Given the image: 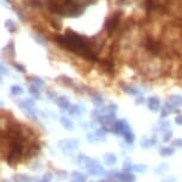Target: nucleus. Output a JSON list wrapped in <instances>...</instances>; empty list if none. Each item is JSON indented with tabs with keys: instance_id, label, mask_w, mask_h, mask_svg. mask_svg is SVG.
<instances>
[{
	"instance_id": "1",
	"label": "nucleus",
	"mask_w": 182,
	"mask_h": 182,
	"mask_svg": "<svg viewBox=\"0 0 182 182\" xmlns=\"http://www.w3.org/2000/svg\"><path fill=\"white\" fill-rule=\"evenodd\" d=\"M49 4L54 12L64 14V11H66L64 7L72 4V0H49Z\"/></svg>"
},
{
	"instance_id": "2",
	"label": "nucleus",
	"mask_w": 182,
	"mask_h": 182,
	"mask_svg": "<svg viewBox=\"0 0 182 182\" xmlns=\"http://www.w3.org/2000/svg\"><path fill=\"white\" fill-rule=\"evenodd\" d=\"M99 161L98 159H94V158H91L83 154H80L77 156V164L81 167V168H89V167L94 166V164H98Z\"/></svg>"
},
{
	"instance_id": "3",
	"label": "nucleus",
	"mask_w": 182,
	"mask_h": 182,
	"mask_svg": "<svg viewBox=\"0 0 182 182\" xmlns=\"http://www.w3.org/2000/svg\"><path fill=\"white\" fill-rule=\"evenodd\" d=\"M129 129H131L129 123L124 119H122V120H117L116 124L113 125V127H112V131L118 136H124L125 131L129 130Z\"/></svg>"
},
{
	"instance_id": "4",
	"label": "nucleus",
	"mask_w": 182,
	"mask_h": 182,
	"mask_svg": "<svg viewBox=\"0 0 182 182\" xmlns=\"http://www.w3.org/2000/svg\"><path fill=\"white\" fill-rule=\"evenodd\" d=\"M58 147L61 148V150L63 152H69L72 150H75L79 147V141L76 139H64L58 143Z\"/></svg>"
},
{
	"instance_id": "5",
	"label": "nucleus",
	"mask_w": 182,
	"mask_h": 182,
	"mask_svg": "<svg viewBox=\"0 0 182 182\" xmlns=\"http://www.w3.org/2000/svg\"><path fill=\"white\" fill-rule=\"evenodd\" d=\"M87 174L91 176H101V175H106V172H105L104 167L100 163H98V164H94V166L87 168Z\"/></svg>"
},
{
	"instance_id": "6",
	"label": "nucleus",
	"mask_w": 182,
	"mask_h": 182,
	"mask_svg": "<svg viewBox=\"0 0 182 182\" xmlns=\"http://www.w3.org/2000/svg\"><path fill=\"white\" fill-rule=\"evenodd\" d=\"M119 19H120V18H119V16L117 14V16L110 17L107 20H106L105 26H106V30H107L108 32H112L117 26H118V24H119Z\"/></svg>"
},
{
	"instance_id": "7",
	"label": "nucleus",
	"mask_w": 182,
	"mask_h": 182,
	"mask_svg": "<svg viewBox=\"0 0 182 182\" xmlns=\"http://www.w3.org/2000/svg\"><path fill=\"white\" fill-rule=\"evenodd\" d=\"M159 106H161V102H159L158 98H156V97H150L149 99H148V107H149L150 111L158 112V111H161Z\"/></svg>"
},
{
	"instance_id": "8",
	"label": "nucleus",
	"mask_w": 182,
	"mask_h": 182,
	"mask_svg": "<svg viewBox=\"0 0 182 182\" xmlns=\"http://www.w3.org/2000/svg\"><path fill=\"white\" fill-rule=\"evenodd\" d=\"M55 102L61 110H69V107L72 106L67 97H58L57 99L55 100Z\"/></svg>"
},
{
	"instance_id": "9",
	"label": "nucleus",
	"mask_w": 182,
	"mask_h": 182,
	"mask_svg": "<svg viewBox=\"0 0 182 182\" xmlns=\"http://www.w3.org/2000/svg\"><path fill=\"white\" fill-rule=\"evenodd\" d=\"M104 162H105V164L108 167L114 166L117 162V156L114 154H112V152H107V154L104 155Z\"/></svg>"
},
{
	"instance_id": "10",
	"label": "nucleus",
	"mask_w": 182,
	"mask_h": 182,
	"mask_svg": "<svg viewBox=\"0 0 182 182\" xmlns=\"http://www.w3.org/2000/svg\"><path fill=\"white\" fill-rule=\"evenodd\" d=\"M136 176L131 174V172H126L124 170L123 173H119V181L120 182H127V181H134Z\"/></svg>"
},
{
	"instance_id": "11",
	"label": "nucleus",
	"mask_w": 182,
	"mask_h": 182,
	"mask_svg": "<svg viewBox=\"0 0 182 182\" xmlns=\"http://www.w3.org/2000/svg\"><path fill=\"white\" fill-rule=\"evenodd\" d=\"M168 101H169L172 105H174L175 107H177V106H182V95H180V94L170 95V97L168 98Z\"/></svg>"
},
{
	"instance_id": "12",
	"label": "nucleus",
	"mask_w": 182,
	"mask_h": 182,
	"mask_svg": "<svg viewBox=\"0 0 182 182\" xmlns=\"http://www.w3.org/2000/svg\"><path fill=\"white\" fill-rule=\"evenodd\" d=\"M106 179H107V181H110V182L119 181V172L116 170V169L110 170V172L106 173Z\"/></svg>"
},
{
	"instance_id": "13",
	"label": "nucleus",
	"mask_w": 182,
	"mask_h": 182,
	"mask_svg": "<svg viewBox=\"0 0 182 182\" xmlns=\"http://www.w3.org/2000/svg\"><path fill=\"white\" fill-rule=\"evenodd\" d=\"M68 112L70 116H80L82 112H85V108H82L79 105H72L68 110Z\"/></svg>"
},
{
	"instance_id": "14",
	"label": "nucleus",
	"mask_w": 182,
	"mask_h": 182,
	"mask_svg": "<svg viewBox=\"0 0 182 182\" xmlns=\"http://www.w3.org/2000/svg\"><path fill=\"white\" fill-rule=\"evenodd\" d=\"M60 122H61V124H62V126H63L64 129L69 130V131L74 130V124H73V122H72L69 118H67V117H62V118L60 119Z\"/></svg>"
},
{
	"instance_id": "15",
	"label": "nucleus",
	"mask_w": 182,
	"mask_h": 182,
	"mask_svg": "<svg viewBox=\"0 0 182 182\" xmlns=\"http://www.w3.org/2000/svg\"><path fill=\"white\" fill-rule=\"evenodd\" d=\"M156 143V139H155V137L154 138H147V137H143L141 139V147L143 149H149L150 147L152 145V144H155Z\"/></svg>"
},
{
	"instance_id": "16",
	"label": "nucleus",
	"mask_w": 182,
	"mask_h": 182,
	"mask_svg": "<svg viewBox=\"0 0 182 182\" xmlns=\"http://www.w3.org/2000/svg\"><path fill=\"white\" fill-rule=\"evenodd\" d=\"M72 177H73V181L75 182H87V176L80 172H73Z\"/></svg>"
},
{
	"instance_id": "17",
	"label": "nucleus",
	"mask_w": 182,
	"mask_h": 182,
	"mask_svg": "<svg viewBox=\"0 0 182 182\" xmlns=\"http://www.w3.org/2000/svg\"><path fill=\"white\" fill-rule=\"evenodd\" d=\"M174 152H175V149L172 148V147H163V148H161V150H159V154L163 157H169V156L174 155Z\"/></svg>"
},
{
	"instance_id": "18",
	"label": "nucleus",
	"mask_w": 182,
	"mask_h": 182,
	"mask_svg": "<svg viewBox=\"0 0 182 182\" xmlns=\"http://www.w3.org/2000/svg\"><path fill=\"white\" fill-rule=\"evenodd\" d=\"M123 137H124L125 142H126V143H129V144H132L133 142H134V134H133V132L131 131V129L126 130Z\"/></svg>"
},
{
	"instance_id": "19",
	"label": "nucleus",
	"mask_w": 182,
	"mask_h": 182,
	"mask_svg": "<svg viewBox=\"0 0 182 182\" xmlns=\"http://www.w3.org/2000/svg\"><path fill=\"white\" fill-rule=\"evenodd\" d=\"M23 88L20 87V86H18V85H13L12 87H11V94L13 95V97H18V95H22L23 94Z\"/></svg>"
},
{
	"instance_id": "20",
	"label": "nucleus",
	"mask_w": 182,
	"mask_h": 182,
	"mask_svg": "<svg viewBox=\"0 0 182 182\" xmlns=\"http://www.w3.org/2000/svg\"><path fill=\"white\" fill-rule=\"evenodd\" d=\"M13 180L16 182H31V177H29V176H26V175H16L14 177H13Z\"/></svg>"
},
{
	"instance_id": "21",
	"label": "nucleus",
	"mask_w": 182,
	"mask_h": 182,
	"mask_svg": "<svg viewBox=\"0 0 182 182\" xmlns=\"http://www.w3.org/2000/svg\"><path fill=\"white\" fill-rule=\"evenodd\" d=\"M92 101L97 105V106H99V105H102V102H104V99H102V97L99 95V94H93L92 95Z\"/></svg>"
},
{
	"instance_id": "22",
	"label": "nucleus",
	"mask_w": 182,
	"mask_h": 182,
	"mask_svg": "<svg viewBox=\"0 0 182 182\" xmlns=\"http://www.w3.org/2000/svg\"><path fill=\"white\" fill-rule=\"evenodd\" d=\"M58 79H61V80H63L62 81V85H64L67 87H74V83L72 81V79H69V77H67V76H60Z\"/></svg>"
},
{
	"instance_id": "23",
	"label": "nucleus",
	"mask_w": 182,
	"mask_h": 182,
	"mask_svg": "<svg viewBox=\"0 0 182 182\" xmlns=\"http://www.w3.org/2000/svg\"><path fill=\"white\" fill-rule=\"evenodd\" d=\"M29 92H30V94L33 95L35 98H39V91H38V87L36 86V85H32V86H30V88H29Z\"/></svg>"
},
{
	"instance_id": "24",
	"label": "nucleus",
	"mask_w": 182,
	"mask_h": 182,
	"mask_svg": "<svg viewBox=\"0 0 182 182\" xmlns=\"http://www.w3.org/2000/svg\"><path fill=\"white\" fill-rule=\"evenodd\" d=\"M147 170V166L144 164H133L132 166V172L136 173H144Z\"/></svg>"
},
{
	"instance_id": "25",
	"label": "nucleus",
	"mask_w": 182,
	"mask_h": 182,
	"mask_svg": "<svg viewBox=\"0 0 182 182\" xmlns=\"http://www.w3.org/2000/svg\"><path fill=\"white\" fill-rule=\"evenodd\" d=\"M29 79H30V80H32L33 83H35L37 87H43V86H44V82L42 81V79L37 77V76H30Z\"/></svg>"
},
{
	"instance_id": "26",
	"label": "nucleus",
	"mask_w": 182,
	"mask_h": 182,
	"mask_svg": "<svg viewBox=\"0 0 182 182\" xmlns=\"http://www.w3.org/2000/svg\"><path fill=\"white\" fill-rule=\"evenodd\" d=\"M132 162L130 159H125L124 163H123V169L126 170V172H131L132 170Z\"/></svg>"
},
{
	"instance_id": "27",
	"label": "nucleus",
	"mask_w": 182,
	"mask_h": 182,
	"mask_svg": "<svg viewBox=\"0 0 182 182\" xmlns=\"http://www.w3.org/2000/svg\"><path fill=\"white\" fill-rule=\"evenodd\" d=\"M6 27H7L8 30L11 31V32H13V31H16V24L11 20V19H8L6 20Z\"/></svg>"
},
{
	"instance_id": "28",
	"label": "nucleus",
	"mask_w": 182,
	"mask_h": 182,
	"mask_svg": "<svg viewBox=\"0 0 182 182\" xmlns=\"http://www.w3.org/2000/svg\"><path fill=\"white\" fill-rule=\"evenodd\" d=\"M87 141L89 142V143H95V142L99 141V139H98V136L95 133H88L87 134Z\"/></svg>"
},
{
	"instance_id": "29",
	"label": "nucleus",
	"mask_w": 182,
	"mask_h": 182,
	"mask_svg": "<svg viewBox=\"0 0 182 182\" xmlns=\"http://www.w3.org/2000/svg\"><path fill=\"white\" fill-rule=\"evenodd\" d=\"M124 89L126 93H129V94H132V95H136V94H138V91L134 88V87H130V86H127V87H124Z\"/></svg>"
},
{
	"instance_id": "30",
	"label": "nucleus",
	"mask_w": 182,
	"mask_h": 182,
	"mask_svg": "<svg viewBox=\"0 0 182 182\" xmlns=\"http://www.w3.org/2000/svg\"><path fill=\"white\" fill-rule=\"evenodd\" d=\"M56 175L58 176V179H61V180H66L67 176H68V173L64 172V170H56Z\"/></svg>"
},
{
	"instance_id": "31",
	"label": "nucleus",
	"mask_w": 182,
	"mask_h": 182,
	"mask_svg": "<svg viewBox=\"0 0 182 182\" xmlns=\"http://www.w3.org/2000/svg\"><path fill=\"white\" fill-rule=\"evenodd\" d=\"M172 137H173V132L169 130V131H166V133L163 134V142H169L172 139Z\"/></svg>"
},
{
	"instance_id": "32",
	"label": "nucleus",
	"mask_w": 182,
	"mask_h": 182,
	"mask_svg": "<svg viewBox=\"0 0 182 182\" xmlns=\"http://www.w3.org/2000/svg\"><path fill=\"white\" fill-rule=\"evenodd\" d=\"M51 180H52V175L50 174V173H47L41 179V182H51Z\"/></svg>"
},
{
	"instance_id": "33",
	"label": "nucleus",
	"mask_w": 182,
	"mask_h": 182,
	"mask_svg": "<svg viewBox=\"0 0 182 182\" xmlns=\"http://www.w3.org/2000/svg\"><path fill=\"white\" fill-rule=\"evenodd\" d=\"M169 129H170V122H163L161 124V130L162 131H169Z\"/></svg>"
},
{
	"instance_id": "34",
	"label": "nucleus",
	"mask_w": 182,
	"mask_h": 182,
	"mask_svg": "<svg viewBox=\"0 0 182 182\" xmlns=\"http://www.w3.org/2000/svg\"><path fill=\"white\" fill-rule=\"evenodd\" d=\"M173 147L174 148H179V149H182V138H177L173 142Z\"/></svg>"
},
{
	"instance_id": "35",
	"label": "nucleus",
	"mask_w": 182,
	"mask_h": 182,
	"mask_svg": "<svg viewBox=\"0 0 182 182\" xmlns=\"http://www.w3.org/2000/svg\"><path fill=\"white\" fill-rule=\"evenodd\" d=\"M158 167H159V168H156V169H155L156 173H162V172L167 170V168H168V166H167L166 163H163V164H161V166H158Z\"/></svg>"
},
{
	"instance_id": "36",
	"label": "nucleus",
	"mask_w": 182,
	"mask_h": 182,
	"mask_svg": "<svg viewBox=\"0 0 182 182\" xmlns=\"http://www.w3.org/2000/svg\"><path fill=\"white\" fill-rule=\"evenodd\" d=\"M169 113H170V112H169V110H168L166 106L161 110V117H162V118H166V117L168 116Z\"/></svg>"
},
{
	"instance_id": "37",
	"label": "nucleus",
	"mask_w": 182,
	"mask_h": 182,
	"mask_svg": "<svg viewBox=\"0 0 182 182\" xmlns=\"http://www.w3.org/2000/svg\"><path fill=\"white\" fill-rule=\"evenodd\" d=\"M175 123L177 125H182V116L181 114H179V116L176 117V119H175Z\"/></svg>"
},
{
	"instance_id": "38",
	"label": "nucleus",
	"mask_w": 182,
	"mask_h": 182,
	"mask_svg": "<svg viewBox=\"0 0 182 182\" xmlns=\"http://www.w3.org/2000/svg\"><path fill=\"white\" fill-rule=\"evenodd\" d=\"M163 182H176L175 177H167L166 180H163Z\"/></svg>"
},
{
	"instance_id": "39",
	"label": "nucleus",
	"mask_w": 182,
	"mask_h": 182,
	"mask_svg": "<svg viewBox=\"0 0 182 182\" xmlns=\"http://www.w3.org/2000/svg\"><path fill=\"white\" fill-rule=\"evenodd\" d=\"M14 67H16L17 69H19L22 73H25V69H24V67H22L20 64H14Z\"/></svg>"
},
{
	"instance_id": "40",
	"label": "nucleus",
	"mask_w": 182,
	"mask_h": 182,
	"mask_svg": "<svg viewBox=\"0 0 182 182\" xmlns=\"http://www.w3.org/2000/svg\"><path fill=\"white\" fill-rule=\"evenodd\" d=\"M143 102H144V98H138V99H137V101H136V104H137V105H139V104H143Z\"/></svg>"
},
{
	"instance_id": "41",
	"label": "nucleus",
	"mask_w": 182,
	"mask_h": 182,
	"mask_svg": "<svg viewBox=\"0 0 182 182\" xmlns=\"http://www.w3.org/2000/svg\"><path fill=\"white\" fill-rule=\"evenodd\" d=\"M95 182H107V180H99V181H95Z\"/></svg>"
},
{
	"instance_id": "42",
	"label": "nucleus",
	"mask_w": 182,
	"mask_h": 182,
	"mask_svg": "<svg viewBox=\"0 0 182 182\" xmlns=\"http://www.w3.org/2000/svg\"><path fill=\"white\" fill-rule=\"evenodd\" d=\"M1 182H11V181H10V180H2Z\"/></svg>"
},
{
	"instance_id": "43",
	"label": "nucleus",
	"mask_w": 182,
	"mask_h": 182,
	"mask_svg": "<svg viewBox=\"0 0 182 182\" xmlns=\"http://www.w3.org/2000/svg\"><path fill=\"white\" fill-rule=\"evenodd\" d=\"M127 182H134V181H127Z\"/></svg>"
},
{
	"instance_id": "44",
	"label": "nucleus",
	"mask_w": 182,
	"mask_h": 182,
	"mask_svg": "<svg viewBox=\"0 0 182 182\" xmlns=\"http://www.w3.org/2000/svg\"><path fill=\"white\" fill-rule=\"evenodd\" d=\"M72 182H75V181H72Z\"/></svg>"
}]
</instances>
